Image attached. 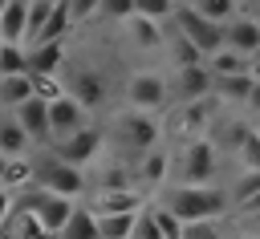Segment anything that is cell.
<instances>
[{"label": "cell", "mask_w": 260, "mask_h": 239, "mask_svg": "<svg viewBox=\"0 0 260 239\" xmlns=\"http://www.w3.org/2000/svg\"><path fill=\"white\" fill-rule=\"evenodd\" d=\"M142 211V207H138ZM138 211H122V215H93L98 223V239H130L134 231V215Z\"/></svg>", "instance_id": "cell-23"}, {"label": "cell", "mask_w": 260, "mask_h": 239, "mask_svg": "<svg viewBox=\"0 0 260 239\" xmlns=\"http://www.w3.org/2000/svg\"><path fill=\"white\" fill-rule=\"evenodd\" d=\"M49 12H53V0H28V24H24V45L41 41L45 24H49Z\"/></svg>", "instance_id": "cell-31"}, {"label": "cell", "mask_w": 260, "mask_h": 239, "mask_svg": "<svg viewBox=\"0 0 260 239\" xmlns=\"http://www.w3.org/2000/svg\"><path fill=\"white\" fill-rule=\"evenodd\" d=\"M130 239H162V231H158V223H154L150 203H142V211L134 215V231H130Z\"/></svg>", "instance_id": "cell-35"}, {"label": "cell", "mask_w": 260, "mask_h": 239, "mask_svg": "<svg viewBox=\"0 0 260 239\" xmlns=\"http://www.w3.org/2000/svg\"><path fill=\"white\" fill-rule=\"evenodd\" d=\"M256 211H260V190H256V194H252V198L240 207V215H256Z\"/></svg>", "instance_id": "cell-42"}, {"label": "cell", "mask_w": 260, "mask_h": 239, "mask_svg": "<svg viewBox=\"0 0 260 239\" xmlns=\"http://www.w3.org/2000/svg\"><path fill=\"white\" fill-rule=\"evenodd\" d=\"M98 4H102V0H69V16H73V24L98 16Z\"/></svg>", "instance_id": "cell-39"}, {"label": "cell", "mask_w": 260, "mask_h": 239, "mask_svg": "<svg viewBox=\"0 0 260 239\" xmlns=\"http://www.w3.org/2000/svg\"><path fill=\"white\" fill-rule=\"evenodd\" d=\"M158 203L179 219V223H215L219 215L232 211L228 203V190H219L215 182L211 186H187V182H171L158 190Z\"/></svg>", "instance_id": "cell-1"}, {"label": "cell", "mask_w": 260, "mask_h": 239, "mask_svg": "<svg viewBox=\"0 0 260 239\" xmlns=\"http://www.w3.org/2000/svg\"><path fill=\"white\" fill-rule=\"evenodd\" d=\"M4 73H28V57L20 45H4L0 41V77Z\"/></svg>", "instance_id": "cell-33"}, {"label": "cell", "mask_w": 260, "mask_h": 239, "mask_svg": "<svg viewBox=\"0 0 260 239\" xmlns=\"http://www.w3.org/2000/svg\"><path fill=\"white\" fill-rule=\"evenodd\" d=\"M158 134H162L158 113L134 109V105L118 109V113L110 117V126H106V142H114V146H118L122 154H130V158H138V154H146L150 146H158Z\"/></svg>", "instance_id": "cell-2"}, {"label": "cell", "mask_w": 260, "mask_h": 239, "mask_svg": "<svg viewBox=\"0 0 260 239\" xmlns=\"http://www.w3.org/2000/svg\"><path fill=\"white\" fill-rule=\"evenodd\" d=\"M195 12H203L207 20H215V24H228L236 12H240V0H187Z\"/></svg>", "instance_id": "cell-32"}, {"label": "cell", "mask_w": 260, "mask_h": 239, "mask_svg": "<svg viewBox=\"0 0 260 239\" xmlns=\"http://www.w3.org/2000/svg\"><path fill=\"white\" fill-rule=\"evenodd\" d=\"M81 126H89V109H85L77 97L61 93V97L49 101V130H53V142L65 138V134H73V130H81Z\"/></svg>", "instance_id": "cell-12"}, {"label": "cell", "mask_w": 260, "mask_h": 239, "mask_svg": "<svg viewBox=\"0 0 260 239\" xmlns=\"http://www.w3.org/2000/svg\"><path fill=\"white\" fill-rule=\"evenodd\" d=\"M248 73H252V77H260V49L248 57Z\"/></svg>", "instance_id": "cell-43"}, {"label": "cell", "mask_w": 260, "mask_h": 239, "mask_svg": "<svg viewBox=\"0 0 260 239\" xmlns=\"http://www.w3.org/2000/svg\"><path fill=\"white\" fill-rule=\"evenodd\" d=\"M171 24H175V28H179V32H183V36H187L199 53H203V61H207L215 49H223V24L207 20V16H203V12H195L187 0H179V4H175Z\"/></svg>", "instance_id": "cell-6"}, {"label": "cell", "mask_w": 260, "mask_h": 239, "mask_svg": "<svg viewBox=\"0 0 260 239\" xmlns=\"http://www.w3.org/2000/svg\"><path fill=\"white\" fill-rule=\"evenodd\" d=\"M179 0H134V12L138 16H150L158 24H171V12H175Z\"/></svg>", "instance_id": "cell-34"}, {"label": "cell", "mask_w": 260, "mask_h": 239, "mask_svg": "<svg viewBox=\"0 0 260 239\" xmlns=\"http://www.w3.org/2000/svg\"><path fill=\"white\" fill-rule=\"evenodd\" d=\"M122 28H126V41H130L134 49H142V53L162 49V28H167V24H158V20H150V16L130 12V16L122 20Z\"/></svg>", "instance_id": "cell-15"}, {"label": "cell", "mask_w": 260, "mask_h": 239, "mask_svg": "<svg viewBox=\"0 0 260 239\" xmlns=\"http://www.w3.org/2000/svg\"><path fill=\"white\" fill-rule=\"evenodd\" d=\"M179 239H223L215 223H183V235Z\"/></svg>", "instance_id": "cell-38"}, {"label": "cell", "mask_w": 260, "mask_h": 239, "mask_svg": "<svg viewBox=\"0 0 260 239\" xmlns=\"http://www.w3.org/2000/svg\"><path fill=\"white\" fill-rule=\"evenodd\" d=\"M207 69H211V77H232V73H248V57L223 45V49H215V53L207 57Z\"/></svg>", "instance_id": "cell-26"}, {"label": "cell", "mask_w": 260, "mask_h": 239, "mask_svg": "<svg viewBox=\"0 0 260 239\" xmlns=\"http://www.w3.org/2000/svg\"><path fill=\"white\" fill-rule=\"evenodd\" d=\"M142 207V190H89V215H122V211H138Z\"/></svg>", "instance_id": "cell-14"}, {"label": "cell", "mask_w": 260, "mask_h": 239, "mask_svg": "<svg viewBox=\"0 0 260 239\" xmlns=\"http://www.w3.org/2000/svg\"><path fill=\"white\" fill-rule=\"evenodd\" d=\"M16 211V190H8V186H0V227L8 223V215Z\"/></svg>", "instance_id": "cell-40"}, {"label": "cell", "mask_w": 260, "mask_h": 239, "mask_svg": "<svg viewBox=\"0 0 260 239\" xmlns=\"http://www.w3.org/2000/svg\"><path fill=\"white\" fill-rule=\"evenodd\" d=\"M102 142H106V130H98V126H81V130H73V134H65V138L49 142V150H53L57 158H65V162H73V166L85 170V166L102 154Z\"/></svg>", "instance_id": "cell-7"}, {"label": "cell", "mask_w": 260, "mask_h": 239, "mask_svg": "<svg viewBox=\"0 0 260 239\" xmlns=\"http://www.w3.org/2000/svg\"><path fill=\"white\" fill-rule=\"evenodd\" d=\"M232 150H236V162L244 166V170H260V130H240V138L232 142Z\"/></svg>", "instance_id": "cell-28"}, {"label": "cell", "mask_w": 260, "mask_h": 239, "mask_svg": "<svg viewBox=\"0 0 260 239\" xmlns=\"http://www.w3.org/2000/svg\"><path fill=\"white\" fill-rule=\"evenodd\" d=\"M61 85H65V93H69V97H77L85 109H102V105H106V77H102L98 69H89V65L73 69Z\"/></svg>", "instance_id": "cell-11"}, {"label": "cell", "mask_w": 260, "mask_h": 239, "mask_svg": "<svg viewBox=\"0 0 260 239\" xmlns=\"http://www.w3.org/2000/svg\"><path fill=\"white\" fill-rule=\"evenodd\" d=\"M252 20H260V0H256V12H252Z\"/></svg>", "instance_id": "cell-46"}, {"label": "cell", "mask_w": 260, "mask_h": 239, "mask_svg": "<svg viewBox=\"0 0 260 239\" xmlns=\"http://www.w3.org/2000/svg\"><path fill=\"white\" fill-rule=\"evenodd\" d=\"M167 97H171V89H167V77H162V73H154V69H138V73L126 77V105L158 113V109L167 105Z\"/></svg>", "instance_id": "cell-8"}, {"label": "cell", "mask_w": 260, "mask_h": 239, "mask_svg": "<svg viewBox=\"0 0 260 239\" xmlns=\"http://www.w3.org/2000/svg\"><path fill=\"white\" fill-rule=\"evenodd\" d=\"M28 97H32V77L28 73H4L0 77V109H16Z\"/></svg>", "instance_id": "cell-21"}, {"label": "cell", "mask_w": 260, "mask_h": 239, "mask_svg": "<svg viewBox=\"0 0 260 239\" xmlns=\"http://www.w3.org/2000/svg\"><path fill=\"white\" fill-rule=\"evenodd\" d=\"M0 231H4L8 239H53V235H45V227H41L28 211H20V207L8 215V223H4Z\"/></svg>", "instance_id": "cell-25"}, {"label": "cell", "mask_w": 260, "mask_h": 239, "mask_svg": "<svg viewBox=\"0 0 260 239\" xmlns=\"http://www.w3.org/2000/svg\"><path fill=\"white\" fill-rule=\"evenodd\" d=\"M248 219H252V223H256V227H260V211H256V215H248Z\"/></svg>", "instance_id": "cell-45"}, {"label": "cell", "mask_w": 260, "mask_h": 239, "mask_svg": "<svg viewBox=\"0 0 260 239\" xmlns=\"http://www.w3.org/2000/svg\"><path fill=\"white\" fill-rule=\"evenodd\" d=\"M150 211H154V223H158V231H162V239H179L183 235V223L162 207V203H150Z\"/></svg>", "instance_id": "cell-36"}, {"label": "cell", "mask_w": 260, "mask_h": 239, "mask_svg": "<svg viewBox=\"0 0 260 239\" xmlns=\"http://www.w3.org/2000/svg\"><path fill=\"white\" fill-rule=\"evenodd\" d=\"M244 109H256V113H260V77H252V89H248V97H244Z\"/></svg>", "instance_id": "cell-41"}, {"label": "cell", "mask_w": 260, "mask_h": 239, "mask_svg": "<svg viewBox=\"0 0 260 239\" xmlns=\"http://www.w3.org/2000/svg\"><path fill=\"white\" fill-rule=\"evenodd\" d=\"M12 117H16V122H20V130L28 134L32 150L53 142V130H49V101H45V97H37V93H32L28 101H20V105L12 109Z\"/></svg>", "instance_id": "cell-10"}, {"label": "cell", "mask_w": 260, "mask_h": 239, "mask_svg": "<svg viewBox=\"0 0 260 239\" xmlns=\"http://www.w3.org/2000/svg\"><path fill=\"white\" fill-rule=\"evenodd\" d=\"M4 166H8V154H0V182H4Z\"/></svg>", "instance_id": "cell-44"}, {"label": "cell", "mask_w": 260, "mask_h": 239, "mask_svg": "<svg viewBox=\"0 0 260 239\" xmlns=\"http://www.w3.org/2000/svg\"><path fill=\"white\" fill-rule=\"evenodd\" d=\"M134 12V0H102L98 4V16H106V20H126Z\"/></svg>", "instance_id": "cell-37"}, {"label": "cell", "mask_w": 260, "mask_h": 239, "mask_svg": "<svg viewBox=\"0 0 260 239\" xmlns=\"http://www.w3.org/2000/svg\"><path fill=\"white\" fill-rule=\"evenodd\" d=\"M28 57V73H61L65 69V41H37L32 49H24Z\"/></svg>", "instance_id": "cell-17"}, {"label": "cell", "mask_w": 260, "mask_h": 239, "mask_svg": "<svg viewBox=\"0 0 260 239\" xmlns=\"http://www.w3.org/2000/svg\"><path fill=\"white\" fill-rule=\"evenodd\" d=\"M16 207L20 211H28L41 227H45V235H57L65 223H69V215H73V207H77V198H65V194H53V190H45V186H24V190H16Z\"/></svg>", "instance_id": "cell-5"}, {"label": "cell", "mask_w": 260, "mask_h": 239, "mask_svg": "<svg viewBox=\"0 0 260 239\" xmlns=\"http://www.w3.org/2000/svg\"><path fill=\"white\" fill-rule=\"evenodd\" d=\"M248 89H252V73H232V77H215V89H211V97H219V101H236V105H244V97H248Z\"/></svg>", "instance_id": "cell-27"}, {"label": "cell", "mask_w": 260, "mask_h": 239, "mask_svg": "<svg viewBox=\"0 0 260 239\" xmlns=\"http://www.w3.org/2000/svg\"><path fill=\"white\" fill-rule=\"evenodd\" d=\"M0 154H8V158L32 154V142H28V134L20 130V122L12 117V109H0Z\"/></svg>", "instance_id": "cell-19"}, {"label": "cell", "mask_w": 260, "mask_h": 239, "mask_svg": "<svg viewBox=\"0 0 260 239\" xmlns=\"http://www.w3.org/2000/svg\"><path fill=\"white\" fill-rule=\"evenodd\" d=\"M0 186H8V190H24V186H32V158H28V154L8 158V166H4V182H0Z\"/></svg>", "instance_id": "cell-29"}, {"label": "cell", "mask_w": 260, "mask_h": 239, "mask_svg": "<svg viewBox=\"0 0 260 239\" xmlns=\"http://www.w3.org/2000/svg\"><path fill=\"white\" fill-rule=\"evenodd\" d=\"M130 186H134V166L110 162V166L98 174V186H93V190H130Z\"/></svg>", "instance_id": "cell-30"}, {"label": "cell", "mask_w": 260, "mask_h": 239, "mask_svg": "<svg viewBox=\"0 0 260 239\" xmlns=\"http://www.w3.org/2000/svg\"><path fill=\"white\" fill-rule=\"evenodd\" d=\"M28 158H32V182L37 186H45L53 194H65V198H77V194L89 190L85 170L65 162V158H57L49 146H37V154H28Z\"/></svg>", "instance_id": "cell-3"}, {"label": "cell", "mask_w": 260, "mask_h": 239, "mask_svg": "<svg viewBox=\"0 0 260 239\" xmlns=\"http://www.w3.org/2000/svg\"><path fill=\"white\" fill-rule=\"evenodd\" d=\"M53 239H98V223H93V215H89V207H73V215H69V223L53 235Z\"/></svg>", "instance_id": "cell-24"}, {"label": "cell", "mask_w": 260, "mask_h": 239, "mask_svg": "<svg viewBox=\"0 0 260 239\" xmlns=\"http://www.w3.org/2000/svg\"><path fill=\"white\" fill-rule=\"evenodd\" d=\"M207 122H211V97L183 101V109H179V130H183L187 138H203Z\"/></svg>", "instance_id": "cell-20"}, {"label": "cell", "mask_w": 260, "mask_h": 239, "mask_svg": "<svg viewBox=\"0 0 260 239\" xmlns=\"http://www.w3.org/2000/svg\"><path fill=\"white\" fill-rule=\"evenodd\" d=\"M4 4H8V0H0V12H4Z\"/></svg>", "instance_id": "cell-47"}, {"label": "cell", "mask_w": 260, "mask_h": 239, "mask_svg": "<svg viewBox=\"0 0 260 239\" xmlns=\"http://www.w3.org/2000/svg\"><path fill=\"white\" fill-rule=\"evenodd\" d=\"M215 146L207 138H187L183 150L171 158V182H187V186H211L215 182Z\"/></svg>", "instance_id": "cell-4"}, {"label": "cell", "mask_w": 260, "mask_h": 239, "mask_svg": "<svg viewBox=\"0 0 260 239\" xmlns=\"http://www.w3.org/2000/svg\"><path fill=\"white\" fill-rule=\"evenodd\" d=\"M167 28H171V41H167V32H162V45H167L171 65H175V69H183V65H199V61H203V53H199V49H195V45H191L175 24H167Z\"/></svg>", "instance_id": "cell-22"}, {"label": "cell", "mask_w": 260, "mask_h": 239, "mask_svg": "<svg viewBox=\"0 0 260 239\" xmlns=\"http://www.w3.org/2000/svg\"><path fill=\"white\" fill-rule=\"evenodd\" d=\"M167 89H171L179 101H199V97H211L215 77H211L207 61H199V65H183V69H175L171 81H167Z\"/></svg>", "instance_id": "cell-9"}, {"label": "cell", "mask_w": 260, "mask_h": 239, "mask_svg": "<svg viewBox=\"0 0 260 239\" xmlns=\"http://www.w3.org/2000/svg\"><path fill=\"white\" fill-rule=\"evenodd\" d=\"M24 24H28V0H8L0 12V41L24 45Z\"/></svg>", "instance_id": "cell-18"}, {"label": "cell", "mask_w": 260, "mask_h": 239, "mask_svg": "<svg viewBox=\"0 0 260 239\" xmlns=\"http://www.w3.org/2000/svg\"><path fill=\"white\" fill-rule=\"evenodd\" d=\"M223 45L236 49V53H244V57H252V53L260 49V20H252V16H232V20L223 24Z\"/></svg>", "instance_id": "cell-16"}, {"label": "cell", "mask_w": 260, "mask_h": 239, "mask_svg": "<svg viewBox=\"0 0 260 239\" xmlns=\"http://www.w3.org/2000/svg\"><path fill=\"white\" fill-rule=\"evenodd\" d=\"M167 178H171V154L162 146H150L146 154H138V162H134V186L162 190Z\"/></svg>", "instance_id": "cell-13"}]
</instances>
